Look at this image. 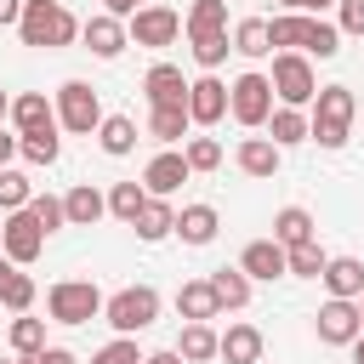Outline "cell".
Masks as SVG:
<instances>
[{"instance_id": "1", "label": "cell", "mask_w": 364, "mask_h": 364, "mask_svg": "<svg viewBox=\"0 0 364 364\" xmlns=\"http://www.w3.org/2000/svg\"><path fill=\"white\" fill-rule=\"evenodd\" d=\"M17 34H23V46L57 51V46H74V40H80V17H74L63 0H28V6H23Z\"/></svg>"}, {"instance_id": "2", "label": "cell", "mask_w": 364, "mask_h": 364, "mask_svg": "<svg viewBox=\"0 0 364 364\" xmlns=\"http://www.w3.org/2000/svg\"><path fill=\"white\" fill-rule=\"evenodd\" d=\"M353 114H358V97L347 91V85H318V97H313V142L318 148H347V136H353Z\"/></svg>"}, {"instance_id": "3", "label": "cell", "mask_w": 364, "mask_h": 364, "mask_svg": "<svg viewBox=\"0 0 364 364\" xmlns=\"http://www.w3.org/2000/svg\"><path fill=\"white\" fill-rule=\"evenodd\" d=\"M102 290L91 284V279H57L51 290H46V313H51V324H91V318H102Z\"/></svg>"}, {"instance_id": "4", "label": "cell", "mask_w": 364, "mask_h": 364, "mask_svg": "<svg viewBox=\"0 0 364 364\" xmlns=\"http://www.w3.org/2000/svg\"><path fill=\"white\" fill-rule=\"evenodd\" d=\"M102 318L114 324V336H142L159 318V290L154 284H125L102 301Z\"/></svg>"}, {"instance_id": "5", "label": "cell", "mask_w": 364, "mask_h": 364, "mask_svg": "<svg viewBox=\"0 0 364 364\" xmlns=\"http://www.w3.org/2000/svg\"><path fill=\"white\" fill-rule=\"evenodd\" d=\"M267 80H273L279 108H313V97H318V74H313V63L301 51H279Z\"/></svg>"}, {"instance_id": "6", "label": "cell", "mask_w": 364, "mask_h": 364, "mask_svg": "<svg viewBox=\"0 0 364 364\" xmlns=\"http://www.w3.org/2000/svg\"><path fill=\"white\" fill-rule=\"evenodd\" d=\"M228 114L245 125V131H267V119H273V80L267 74H239L233 85H228Z\"/></svg>"}, {"instance_id": "7", "label": "cell", "mask_w": 364, "mask_h": 364, "mask_svg": "<svg viewBox=\"0 0 364 364\" xmlns=\"http://www.w3.org/2000/svg\"><path fill=\"white\" fill-rule=\"evenodd\" d=\"M102 119H108V114H102V102H97V91H91L85 80H63V85H57V125H63V131L97 136Z\"/></svg>"}, {"instance_id": "8", "label": "cell", "mask_w": 364, "mask_h": 364, "mask_svg": "<svg viewBox=\"0 0 364 364\" xmlns=\"http://www.w3.org/2000/svg\"><path fill=\"white\" fill-rule=\"evenodd\" d=\"M46 228L34 222V210H11L6 222H0V256H11L17 267H28V262H40V250H46Z\"/></svg>"}, {"instance_id": "9", "label": "cell", "mask_w": 364, "mask_h": 364, "mask_svg": "<svg viewBox=\"0 0 364 364\" xmlns=\"http://www.w3.org/2000/svg\"><path fill=\"white\" fill-rule=\"evenodd\" d=\"M131 46H148V51H165V46H176V34H182V11H171V6H159V0H148L131 23Z\"/></svg>"}, {"instance_id": "10", "label": "cell", "mask_w": 364, "mask_h": 364, "mask_svg": "<svg viewBox=\"0 0 364 364\" xmlns=\"http://www.w3.org/2000/svg\"><path fill=\"white\" fill-rule=\"evenodd\" d=\"M313 324H318V341H324V347H353V341L364 336V313H358V301H336V296L313 313Z\"/></svg>"}, {"instance_id": "11", "label": "cell", "mask_w": 364, "mask_h": 364, "mask_svg": "<svg viewBox=\"0 0 364 364\" xmlns=\"http://www.w3.org/2000/svg\"><path fill=\"white\" fill-rule=\"evenodd\" d=\"M239 267H245L250 284H273V279L290 273V250H284L279 239H250V245L239 250Z\"/></svg>"}, {"instance_id": "12", "label": "cell", "mask_w": 364, "mask_h": 364, "mask_svg": "<svg viewBox=\"0 0 364 364\" xmlns=\"http://www.w3.org/2000/svg\"><path fill=\"white\" fill-rule=\"evenodd\" d=\"M80 40H85V51H91V57L114 63V57L131 46V28H125L119 17H108V11H97V17H85V23H80Z\"/></svg>"}, {"instance_id": "13", "label": "cell", "mask_w": 364, "mask_h": 364, "mask_svg": "<svg viewBox=\"0 0 364 364\" xmlns=\"http://www.w3.org/2000/svg\"><path fill=\"white\" fill-rule=\"evenodd\" d=\"M188 119L205 125V131L228 119V85H222L216 74H199V80L188 85Z\"/></svg>"}, {"instance_id": "14", "label": "cell", "mask_w": 364, "mask_h": 364, "mask_svg": "<svg viewBox=\"0 0 364 364\" xmlns=\"http://www.w3.org/2000/svg\"><path fill=\"white\" fill-rule=\"evenodd\" d=\"M188 85H193V80H182V68H176V63H154V68L142 74L148 108H188Z\"/></svg>"}, {"instance_id": "15", "label": "cell", "mask_w": 364, "mask_h": 364, "mask_svg": "<svg viewBox=\"0 0 364 364\" xmlns=\"http://www.w3.org/2000/svg\"><path fill=\"white\" fill-rule=\"evenodd\" d=\"M188 176H193V171H188V159H182L176 148H159V154L148 159V171H142V188H148L154 199H171Z\"/></svg>"}, {"instance_id": "16", "label": "cell", "mask_w": 364, "mask_h": 364, "mask_svg": "<svg viewBox=\"0 0 364 364\" xmlns=\"http://www.w3.org/2000/svg\"><path fill=\"white\" fill-rule=\"evenodd\" d=\"M233 159H239V171L245 176H279V165H284V148H273V136H239V148H233Z\"/></svg>"}, {"instance_id": "17", "label": "cell", "mask_w": 364, "mask_h": 364, "mask_svg": "<svg viewBox=\"0 0 364 364\" xmlns=\"http://www.w3.org/2000/svg\"><path fill=\"white\" fill-rule=\"evenodd\" d=\"M176 313H182L188 324H210V318L222 313V301H216L210 279H188V284L176 290Z\"/></svg>"}, {"instance_id": "18", "label": "cell", "mask_w": 364, "mask_h": 364, "mask_svg": "<svg viewBox=\"0 0 364 364\" xmlns=\"http://www.w3.org/2000/svg\"><path fill=\"white\" fill-rule=\"evenodd\" d=\"M324 290H330L336 301H358V296H364V262H358V256H330Z\"/></svg>"}, {"instance_id": "19", "label": "cell", "mask_w": 364, "mask_h": 364, "mask_svg": "<svg viewBox=\"0 0 364 364\" xmlns=\"http://www.w3.org/2000/svg\"><path fill=\"white\" fill-rule=\"evenodd\" d=\"M11 125H17V136L40 131V125H57V102H46V91H17L11 97Z\"/></svg>"}, {"instance_id": "20", "label": "cell", "mask_w": 364, "mask_h": 364, "mask_svg": "<svg viewBox=\"0 0 364 364\" xmlns=\"http://www.w3.org/2000/svg\"><path fill=\"white\" fill-rule=\"evenodd\" d=\"M63 210H68V228H91V222L108 216V193H97L91 182H80V188L63 193Z\"/></svg>"}, {"instance_id": "21", "label": "cell", "mask_w": 364, "mask_h": 364, "mask_svg": "<svg viewBox=\"0 0 364 364\" xmlns=\"http://www.w3.org/2000/svg\"><path fill=\"white\" fill-rule=\"evenodd\" d=\"M176 233H182V245H210V239L222 233L216 205H182V210H176Z\"/></svg>"}, {"instance_id": "22", "label": "cell", "mask_w": 364, "mask_h": 364, "mask_svg": "<svg viewBox=\"0 0 364 364\" xmlns=\"http://www.w3.org/2000/svg\"><path fill=\"white\" fill-rule=\"evenodd\" d=\"M131 228H136V239H142V245H159V239H171V233H176V205H171V199H148V205H142V216H136Z\"/></svg>"}, {"instance_id": "23", "label": "cell", "mask_w": 364, "mask_h": 364, "mask_svg": "<svg viewBox=\"0 0 364 364\" xmlns=\"http://www.w3.org/2000/svg\"><path fill=\"white\" fill-rule=\"evenodd\" d=\"M262 347H267V341H262L256 324H228V330H222V358H228V364H262Z\"/></svg>"}, {"instance_id": "24", "label": "cell", "mask_w": 364, "mask_h": 364, "mask_svg": "<svg viewBox=\"0 0 364 364\" xmlns=\"http://www.w3.org/2000/svg\"><path fill=\"white\" fill-rule=\"evenodd\" d=\"M188 131H193L188 108H148V136H154L159 148H176V142H188Z\"/></svg>"}, {"instance_id": "25", "label": "cell", "mask_w": 364, "mask_h": 364, "mask_svg": "<svg viewBox=\"0 0 364 364\" xmlns=\"http://www.w3.org/2000/svg\"><path fill=\"white\" fill-rule=\"evenodd\" d=\"M97 148H102L108 159H125V154L136 148V119H131V114H108V119L97 125Z\"/></svg>"}, {"instance_id": "26", "label": "cell", "mask_w": 364, "mask_h": 364, "mask_svg": "<svg viewBox=\"0 0 364 364\" xmlns=\"http://www.w3.org/2000/svg\"><path fill=\"white\" fill-rule=\"evenodd\" d=\"M176 353H182L188 364H210V358H222V336H216L210 324H182Z\"/></svg>"}, {"instance_id": "27", "label": "cell", "mask_w": 364, "mask_h": 364, "mask_svg": "<svg viewBox=\"0 0 364 364\" xmlns=\"http://www.w3.org/2000/svg\"><path fill=\"white\" fill-rule=\"evenodd\" d=\"M273 239H279L284 250H296V245L318 239V233H313V210H301V205H284V210L273 216Z\"/></svg>"}, {"instance_id": "28", "label": "cell", "mask_w": 364, "mask_h": 364, "mask_svg": "<svg viewBox=\"0 0 364 364\" xmlns=\"http://www.w3.org/2000/svg\"><path fill=\"white\" fill-rule=\"evenodd\" d=\"M182 28H188V40H199V34H228V0H193L188 17H182Z\"/></svg>"}, {"instance_id": "29", "label": "cell", "mask_w": 364, "mask_h": 364, "mask_svg": "<svg viewBox=\"0 0 364 364\" xmlns=\"http://www.w3.org/2000/svg\"><path fill=\"white\" fill-rule=\"evenodd\" d=\"M267 131H273V148H296V142H307V136H313V119H307L301 108H273Z\"/></svg>"}, {"instance_id": "30", "label": "cell", "mask_w": 364, "mask_h": 364, "mask_svg": "<svg viewBox=\"0 0 364 364\" xmlns=\"http://www.w3.org/2000/svg\"><path fill=\"white\" fill-rule=\"evenodd\" d=\"M17 154H23L28 165H57V154H63V136H57V125L23 131V136H17Z\"/></svg>"}, {"instance_id": "31", "label": "cell", "mask_w": 364, "mask_h": 364, "mask_svg": "<svg viewBox=\"0 0 364 364\" xmlns=\"http://www.w3.org/2000/svg\"><path fill=\"white\" fill-rule=\"evenodd\" d=\"M210 279V290H216V301L228 307V313H239L245 301H250V279H245V267H216V273H205Z\"/></svg>"}, {"instance_id": "32", "label": "cell", "mask_w": 364, "mask_h": 364, "mask_svg": "<svg viewBox=\"0 0 364 364\" xmlns=\"http://www.w3.org/2000/svg\"><path fill=\"white\" fill-rule=\"evenodd\" d=\"M148 199H154V193H148L142 182H114V188H108V216H119V222L131 228V222L142 216V205H148Z\"/></svg>"}, {"instance_id": "33", "label": "cell", "mask_w": 364, "mask_h": 364, "mask_svg": "<svg viewBox=\"0 0 364 364\" xmlns=\"http://www.w3.org/2000/svg\"><path fill=\"white\" fill-rule=\"evenodd\" d=\"M233 51H239V57H250V63H256V57H267V51H273L267 17H245V23L233 28Z\"/></svg>"}, {"instance_id": "34", "label": "cell", "mask_w": 364, "mask_h": 364, "mask_svg": "<svg viewBox=\"0 0 364 364\" xmlns=\"http://www.w3.org/2000/svg\"><path fill=\"white\" fill-rule=\"evenodd\" d=\"M6 341H11V353H17V358L40 353V347H46V318H34V313H17V318H11V330H6Z\"/></svg>"}, {"instance_id": "35", "label": "cell", "mask_w": 364, "mask_h": 364, "mask_svg": "<svg viewBox=\"0 0 364 364\" xmlns=\"http://www.w3.org/2000/svg\"><path fill=\"white\" fill-rule=\"evenodd\" d=\"M341 51V28L336 23H324V17H307V40H301V57H336Z\"/></svg>"}, {"instance_id": "36", "label": "cell", "mask_w": 364, "mask_h": 364, "mask_svg": "<svg viewBox=\"0 0 364 364\" xmlns=\"http://www.w3.org/2000/svg\"><path fill=\"white\" fill-rule=\"evenodd\" d=\"M267 34H273L279 51H301V40H307V11H279V17L267 23Z\"/></svg>"}, {"instance_id": "37", "label": "cell", "mask_w": 364, "mask_h": 364, "mask_svg": "<svg viewBox=\"0 0 364 364\" xmlns=\"http://www.w3.org/2000/svg\"><path fill=\"white\" fill-rule=\"evenodd\" d=\"M188 51H193V63L205 74H216L228 63V51H233V34H199V40H188Z\"/></svg>"}, {"instance_id": "38", "label": "cell", "mask_w": 364, "mask_h": 364, "mask_svg": "<svg viewBox=\"0 0 364 364\" xmlns=\"http://www.w3.org/2000/svg\"><path fill=\"white\" fill-rule=\"evenodd\" d=\"M28 199H34V182L6 165V171H0V210H6V216H11V210H28Z\"/></svg>"}, {"instance_id": "39", "label": "cell", "mask_w": 364, "mask_h": 364, "mask_svg": "<svg viewBox=\"0 0 364 364\" xmlns=\"http://www.w3.org/2000/svg\"><path fill=\"white\" fill-rule=\"evenodd\" d=\"M182 159H188V171H222V142L216 136H188Z\"/></svg>"}, {"instance_id": "40", "label": "cell", "mask_w": 364, "mask_h": 364, "mask_svg": "<svg viewBox=\"0 0 364 364\" xmlns=\"http://www.w3.org/2000/svg\"><path fill=\"white\" fill-rule=\"evenodd\" d=\"M324 267H330V256H324L318 239H307V245L290 250V273H296V279H324Z\"/></svg>"}, {"instance_id": "41", "label": "cell", "mask_w": 364, "mask_h": 364, "mask_svg": "<svg viewBox=\"0 0 364 364\" xmlns=\"http://www.w3.org/2000/svg\"><path fill=\"white\" fill-rule=\"evenodd\" d=\"M28 210H34V222H40L46 233L68 228V210H63V199H57V193H34V199H28Z\"/></svg>"}, {"instance_id": "42", "label": "cell", "mask_w": 364, "mask_h": 364, "mask_svg": "<svg viewBox=\"0 0 364 364\" xmlns=\"http://www.w3.org/2000/svg\"><path fill=\"white\" fill-rule=\"evenodd\" d=\"M0 307H6V313H28V307H34V279H28L23 267H17V273H11V284L0 290Z\"/></svg>"}, {"instance_id": "43", "label": "cell", "mask_w": 364, "mask_h": 364, "mask_svg": "<svg viewBox=\"0 0 364 364\" xmlns=\"http://www.w3.org/2000/svg\"><path fill=\"white\" fill-rule=\"evenodd\" d=\"M142 358H148V353L136 347V336H114L102 353H91V364H142Z\"/></svg>"}, {"instance_id": "44", "label": "cell", "mask_w": 364, "mask_h": 364, "mask_svg": "<svg viewBox=\"0 0 364 364\" xmlns=\"http://www.w3.org/2000/svg\"><path fill=\"white\" fill-rule=\"evenodd\" d=\"M341 34H364V0H341Z\"/></svg>"}, {"instance_id": "45", "label": "cell", "mask_w": 364, "mask_h": 364, "mask_svg": "<svg viewBox=\"0 0 364 364\" xmlns=\"http://www.w3.org/2000/svg\"><path fill=\"white\" fill-rule=\"evenodd\" d=\"M17 364H80L68 347H40V353H28V358H17Z\"/></svg>"}, {"instance_id": "46", "label": "cell", "mask_w": 364, "mask_h": 364, "mask_svg": "<svg viewBox=\"0 0 364 364\" xmlns=\"http://www.w3.org/2000/svg\"><path fill=\"white\" fill-rule=\"evenodd\" d=\"M142 6H148V0H102V11H108V17H119V23H131Z\"/></svg>"}, {"instance_id": "47", "label": "cell", "mask_w": 364, "mask_h": 364, "mask_svg": "<svg viewBox=\"0 0 364 364\" xmlns=\"http://www.w3.org/2000/svg\"><path fill=\"white\" fill-rule=\"evenodd\" d=\"M23 6L28 0H0V28H17L23 23Z\"/></svg>"}, {"instance_id": "48", "label": "cell", "mask_w": 364, "mask_h": 364, "mask_svg": "<svg viewBox=\"0 0 364 364\" xmlns=\"http://www.w3.org/2000/svg\"><path fill=\"white\" fill-rule=\"evenodd\" d=\"M142 364H188V358H182V353H176V347H159V353H148V358H142Z\"/></svg>"}, {"instance_id": "49", "label": "cell", "mask_w": 364, "mask_h": 364, "mask_svg": "<svg viewBox=\"0 0 364 364\" xmlns=\"http://www.w3.org/2000/svg\"><path fill=\"white\" fill-rule=\"evenodd\" d=\"M11 159H17V136H6V131H0V171H6Z\"/></svg>"}, {"instance_id": "50", "label": "cell", "mask_w": 364, "mask_h": 364, "mask_svg": "<svg viewBox=\"0 0 364 364\" xmlns=\"http://www.w3.org/2000/svg\"><path fill=\"white\" fill-rule=\"evenodd\" d=\"M11 273H17V262H11V256H0V290L11 284Z\"/></svg>"}, {"instance_id": "51", "label": "cell", "mask_w": 364, "mask_h": 364, "mask_svg": "<svg viewBox=\"0 0 364 364\" xmlns=\"http://www.w3.org/2000/svg\"><path fill=\"white\" fill-rule=\"evenodd\" d=\"M6 119H11V97L0 91V125H6Z\"/></svg>"}, {"instance_id": "52", "label": "cell", "mask_w": 364, "mask_h": 364, "mask_svg": "<svg viewBox=\"0 0 364 364\" xmlns=\"http://www.w3.org/2000/svg\"><path fill=\"white\" fill-rule=\"evenodd\" d=\"M279 6H284V11H307V0H279Z\"/></svg>"}, {"instance_id": "53", "label": "cell", "mask_w": 364, "mask_h": 364, "mask_svg": "<svg viewBox=\"0 0 364 364\" xmlns=\"http://www.w3.org/2000/svg\"><path fill=\"white\" fill-rule=\"evenodd\" d=\"M353 364H364V336H358V341H353Z\"/></svg>"}, {"instance_id": "54", "label": "cell", "mask_w": 364, "mask_h": 364, "mask_svg": "<svg viewBox=\"0 0 364 364\" xmlns=\"http://www.w3.org/2000/svg\"><path fill=\"white\" fill-rule=\"evenodd\" d=\"M358 313H364V296H358Z\"/></svg>"}, {"instance_id": "55", "label": "cell", "mask_w": 364, "mask_h": 364, "mask_svg": "<svg viewBox=\"0 0 364 364\" xmlns=\"http://www.w3.org/2000/svg\"><path fill=\"white\" fill-rule=\"evenodd\" d=\"M6 364H17V358H6Z\"/></svg>"}]
</instances>
